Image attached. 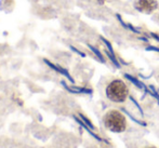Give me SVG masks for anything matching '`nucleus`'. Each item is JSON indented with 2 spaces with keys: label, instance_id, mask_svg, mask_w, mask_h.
I'll return each mask as SVG.
<instances>
[{
  "label": "nucleus",
  "instance_id": "nucleus-1",
  "mask_svg": "<svg viewBox=\"0 0 159 148\" xmlns=\"http://www.w3.org/2000/svg\"><path fill=\"white\" fill-rule=\"evenodd\" d=\"M105 125L113 132H124L126 130V119L117 110H111L105 116Z\"/></svg>",
  "mask_w": 159,
  "mask_h": 148
},
{
  "label": "nucleus",
  "instance_id": "nucleus-2",
  "mask_svg": "<svg viewBox=\"0 0 159 148\" xmlns=\"http://www.w3.org/2000/svg\"><path fill=\"white\" fill-rule=\"evenodd\" d=\"M107 96L114 102H124L128 95V88L126 84L120 80H115L113 81L106 90Z\"/></svg>",
  "mask_w": 159,
  "mask_h": 148
},
{
  "label": "nucleus",
  "instance_id": "nucleus-3",
  "mask_svg": "<svg viewBox=\"0 0 159 148\" xmlns=\"http://www.w3.org/2000/svg\"><path fill=\"white\" fill-rule=\"evenodd\" d=\"M136 7H138V9H140L141 11L152 12V11L155 10L156 7H157V2H156V0H138Z\"/></svg>",
  "mask_w": 159,
  "mask_h": 148
}]
</instances>
